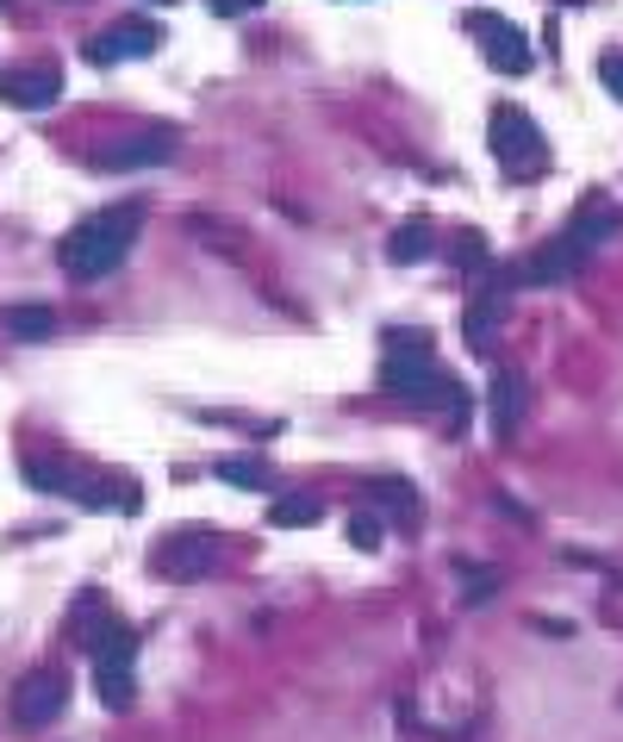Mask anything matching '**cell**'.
<instances>
[{"label":"cell","mask_w":623,"mask_h":742,"mask_svg":"<svg viewBox=\"0 0 623 742\" xmlns=\"http://www.w3.org/2000/svg\"><path fill=\"white\" fill-rule=\"evenodd\" d=\"M138 225H144L138 206H119V213H94V219H81L69 238H63V250H56L63 274H75V281H100V274H113L125 263V250L138 244Z\"/></svg>","instance_id":"cell-1"},{"label":"cell","mask_w":623,"mask_h":742,"mask_svg":"<svg viewBox=\"0 0 623 742\" xmlns=\"http://www.w3.org/2000/svg\"><path fill=\"white\" fill-rule=\"evenodd\" d=\"M387 369H380V381H387V394L412 399V406H468V394L449 381L437 362H430V337H387Z\"/></svg>","instance_id":"cell-2"},{"label":"cell","mask_w":623,"mask_h":742,"mask_svg":"<svg viewBox=\"0 0 623 742\" xmlns=\"http://www.w3.org/2000/svg\"><path fill=\"white\" fill-rule=\"evenodd\" d=\"M618 225V213H605V206H586L580 219H573L568 238H555V244H543V256H530V281H561V274H573L586 256H593V244Z\"/></svg>","instance_id":"cell-3"},{"label":"cell","mask_w":623,"mask_h":742,"mask_svg":"<svg viewBox=\"0 0 623 742\" xmlns=\"http://www.w3.org/2000/svg\"><path fill=\"white\" fill-rule=\"evenodd\" d=\"M63 705H69V674L63 668H31L13 687V724L20 730H44V724L63 718Z\"/></svg>","instance_id":"cell-4"},{"label":"cell","mask_w":623,"mask_h":742,"mask_svg":"<svg viewBox=\"0 0 623 742\" xmlns=\"http://www.w3.org/2000/svg\"><path fill=\"white\" fill-rule=\"evenodd\" d=\"M493 150H498V169L505 175H518V181L543 175V131L523 119V113H511V106L493 113Z\"/></svg>","instance_id":"cell-5"},{"label":"cell","mask_w":623,"mask_h":742,"mask_svg":"<svg viewBox=\"0 0 623 742\" xmlns=\"http://www.w3.org/2000/svg\"><path fill=\"white\" fill-rule=\"evenodd\" d=\"M468 38H480V50H486V63H493L498 75H523L530 69V38H523L511 20H498V13H468Z\"/></svg>","instance_id":"cell-6"},{"label":"cell","mask_w":623,"mask_h":742,"mask_svg":"<svg viewBox=\"0 0 623 742\" xmlns=\"http://www.w3.org/2000/svg\"><path fill=\"white\" fill-rule=\"evenodd\" d=\"M0 100L20 106V113H44V106L63 100V69H50V63H38V69H7L0 75Z\"/></svg>","instance_id":"cell-7"},{"label":"cell","mask_w":623,"mask_h":742,"mask_svg":"<svg viewBox=\"0 0 623 742\" xmlns=\"http://www.w3.org/2000/svg\"><path fill=\"white\" fill-rule=\"evenodd\" d=\"M156 44H163V31L150 20H119L113 31H100L94 44H88V56H94V63H113V56H150Z\"/></svg>","instance_id":"cell-8"},{"label":"cell","mask_w":623,"mask_h":742,"mask_svg":"<svg viewBox=\"0 0 623 742\" xmlns=\"http://www.w3.org/2000/svg\"><path fill=\"white\" fill-rule=\"evenodd\" d=\"M174 156V131H138V138H125L100 156V169H156V163H169Z\"/></svg>","instance_id":"cell-9"},{"label":"cell","mask_w":623,"mask_h":742,"mask_svg":"<svg viewBox=\"0 0 623 742\" xmlns=\"http://www.w3.org/2000/svg\"><path fill=\"white\" fill-rule=\"evenodd\" d=\"M156 574H169V580H199V574H212V543L181 537V543L156 549Z\"/></svg>","instance_id":"cell-10"},{"label":"cell","mask_w":623,"mask_h":742,"mask_svg":"<svg viewBox=\"0 0 623 742\" xmlns=\"http://www.w3.org/2000/svg\"><path fill=\"white\" fill-rule=\"evenodd\" d=\"M523 419V381L518 374H498L493 381V431L498 437H511V424Z\"/></svg>","instance_id":"cell-11"},{"label":"cell","mask_w":623,"mask_h":742,"mask_svg":"<svg viewBox=\"0 0 623 742\" xmlns=\"http://www.w3.org/2000/svg\"><path fill=\"white\" fill-rule=\"evenodd\" d=\"M319 519H324V506L312 494H287V499H274V506H269L274 530H306V524H319Z\"/></svg>","instance_id":"cell-12"},{"label":"cell","mask_w":623,"mask_h":742,"mask_svg":"<svg viewBox=\"0 0 623 742\" xmlns=\"http://www.w3.org/2000/svg\"><path fill=\"white\" fill-rule=\"evenodd\" d=\"M7 331L25 337V344H38V337L56 331V312H50V306H13V312H7Z\"/></svg>","instance_id":"cell-13"},{"label":"cell","mask_w":623,"mask_h":742,"mask_svg":"<svg viewBox=\"0 0 623 742\" xmlns=\"http://www.w3.org/2000/svg\"><path fill=\"white\" fill-rule=\"evenodd\" d=\"M368 499H374V506H387V512H399V519H412V512H418V494H412V481H393V474H387V481H374Z\"/></svg>","instance_id":"cell-14"},{"label":"cell","mask_w":623,"mask_h":742,"mask_svg":"<svg viewBox=\"0 0 623 742\" xmlns=\"http://www.w3.org/2000/svg\"><path fill=\"white\" fill-rule=\"evenodd\" d=\"M25 481H31V487H44V494H75V487H81L63 462H44V456H31V462H25Z\"/></svg>","instance_id":"cell-15"},{"label":"cell","mask_w":623,"mask_h":742,"mask_svg":"<svg viewBox=\"0 0 623 742\" xmlns=\"http://www.w3.org/2000/svg\"><path fill=\"white\" fill-rule=\"evenodd\" d=\"M418 256H430V225L412 219L393 231V263H418Z\"/></svg>","instance_id":"cell-16"},{"label":"cell","mask_w":623,"mask_h":742,"mask_svg":"<svg viewBox=\"0 0 623 742\" xmlns=\"http://www.w3.org/2000/svg\"><path fill=\"white\" fill-rule=\"evenodd\" d=\"M100 699H106V705H131V668H106V662H100Z\"/></svg>","instance_id":"cell-17"},{"label":"cell","mask_w":623,"mask_h":742,"mask_svg":"<svg viewBox=\"0 0 623 742\" xmlns=\"http://www.w3.org/2000/svg\"><path fill=\"white\" fill-rule=\"evenodd\" d=\"M219 481H231V487H249V494H262V487H269V474L256 469V462H219Z\"/></svg>","instance_id":"cell-18"},{"label":"cell","mask_w":623,"mask_h":742,"mask_svg":"<svg viewBox=\"0 0 623 742\" xmlns=\"http://www.w3.org/2000/svg\"><path fill=\"white\" fill-rule=\"evenodd\" d=\"M349 543H355V549H374V543H380V512H374V506H362V512L349 519Z\"/></svg>","instance_id":"cell-19"},{"label":"cell","mask_w":623,"mask_h":742,"mask_svg":"<svg viewBox=\"0 0 623 742\" xmlns=\"http://www.w3.org/2000/svg\"><path fill=\"white\" fill-rule=\"evenodd\" d=\"M455 263H468V269H486V244H480V238H462V250H455Z\"/></svg>","instance_id":"cell-20"},{"label":"cell","mask_w":623,"mask_h":742,"mask_svg":"<svg viewBox=\"0 0 623 742\" xmlns=\"http://www.w3.org/2000/svg\"><path fill=\"white\" fill-rule=\"evenodd\" d=\"M598 81H605V88L623 100V56H605V63H598Z\"/></svg>","instance_id":"cell-21"},{"label":"cell","mask_w":623,"mask_h":742,"mask_svg":"<svg viewBox=\"0 0 623 742\" xmlns=\"http://www.w3.org/2000/svg\"><path fill=\"white\" fill-rule=\"evenodd\" d=\"M219 20H237V13H249V7H262V0H206Z\"/></svg>","instance_id":"cell-22"},{"label":"cell","mask_w":623,"mask_h":742,"mask_svg":"<svg viewBox=\"0 0 623 742\" xmlns=\"http://www.w3.org/2000/svg\"><path fill=\"white\" fill-rule=\"evenodd\" d=\"M0 7H13V0H0Z\"/></svg>","instance_id":"cell-23"}]
</instances>
